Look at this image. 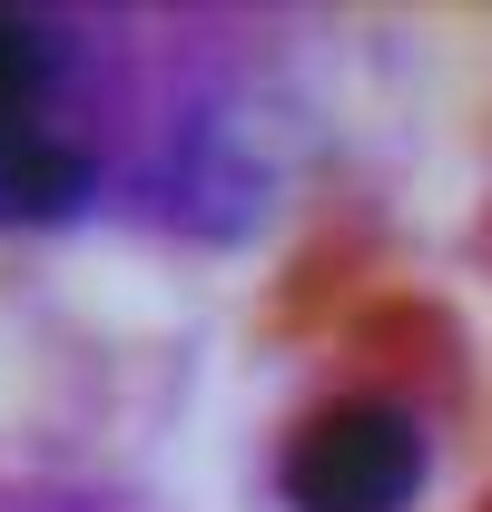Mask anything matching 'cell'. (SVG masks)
Returning a JSON list of instances; mask_svg holds the SVG:
<instances>
[{"label":"cell","instance_id":"6da1fadb","mask_svg":"<svg viewBox=\"0 0 492 512\" xmlns=\"http://www.w3.org/2000/svg\"><path fill=\"white\" fill-rule=\"evenodd\" d=\"M60 79V30L0 0V227H60L99 188V158L60 138Z\"/></svg>","mask_w":492,"mask_h":512},{"label":"cell","instance_id":"7a4b0ae2","mask_svg":"<svg viewBox=\"0 0 492 512\" xmlns=\"http://www.w3.org/2000/svg\"><path fill=\"white\" fill-rule=\"evenodd\" d=\"M433 483V444L424 424L384 394H345L315 404L276 453V493L286 512H414Z\"/></svg>","mask_w":492,"mask_h":512}]
</instances>
